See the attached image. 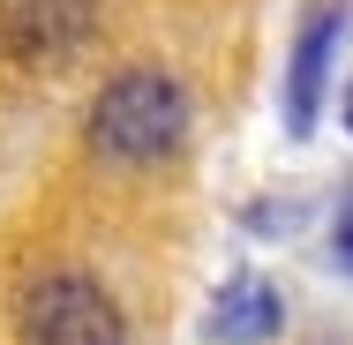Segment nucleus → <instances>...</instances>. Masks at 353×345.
I'll return each mask as SVG.
<instances>
[{
  "label": "nucleus",
  "mask_w": 353,
  "mask_h": 345,
  "mask_svg": "<svg viewBox=\"0 0 353 345\" xmlns=\"http://www.w3.org/2000/svg\"><path fill=\"white\" fill-rule=\"evenodd\" d=\"M181 136H188V98L158 68L113 75L90 105V150L113 165H165L181 150Z\"/></svg>",
  "instance_id": "1"
},
{
  "label": "nucleus",
  "mask_w": 353,
  "mask_h": 345,
  "mask_svg": "<svg viewBox=\"0 0 353 345\" xmlns=\"http://www.w3.org/2000/svg\"><path fill=\"white\" fill-rule=\"evenodd\" d=\"M23 338L30 345H128V331L83 271H38L23 285Z\"/></svg>",
  "instance_id": "2"
},
{
  "label": "nucleus",
  "mask_w": 353,
  "mask_h": 345,
  "mask_svg": "<svg viewBox=\"0 0 353 345\" xmlns=\"http://www.w3.org/2000/svg\"><path fill=\"white\" fill-rule=\"evenodd\" d=\"M339 30H346V8L339 0H316L301 38H293V68H285V128L308 136L316 113H323V83H331V53H339Z\"/></svg>",
  "instance_id": "3"
},
{
  "label": "nucleus",
  "mask_w": 353,
  "mask_h": 345,
  "mask_svg": "<svg viewBox=\"0 0 353 345\" xmlns=\"http://www.w3.org/2000/svg\"><path fill=\"white\" fill-rule=\"evenodd\" d=\"M203 338L211 345H271L285 338V300L271 293V278H225L203 308Z\"/></svg>",
  "instance_id": "4"
},
{
  "label": "nucleus",
  "mask_w": 353,
  "mask_h": 345,
  "mask_svg": "<svg viewBox=\"0 0 353 345\" xmlns=\"http://www.w3.org/2000/svg\"><path fill=\"white\" fill-rule=\"evenodd\" d=\"M0 38L30 61L75 53L90 38V0H0Z\"/></svg>",
  "instance_id": "5"
},
{
  "label": "nucleus",
  "mask_w": 353,
  "mask_h": 345,
  "mask_svg": "<svg viewBox=\"0 0 353 345\" xmlns=\"http://www.w3.org/2000/svg\"><path fill=\"white\" fill-rule=\"evenodd\" d=\"M331 255H339V271L353 278V218H339V233H331Z\"/></svg>",
  "instance_id": "6"
},
{
  "label": "nucleus",
  "mask_w": 353,
  "mask_h": 345,
  "mask_svg": "<svg viewBox=\"0 0 353 345\" xmlns=\"http://www.w3.org/2000/svg\"><path fill=\"white\" fill-rule=\"evenodd\" d=\"M346 128H353V83H346Z\"/></svg>",
  "instance_id": "7"
}]
</instances>
